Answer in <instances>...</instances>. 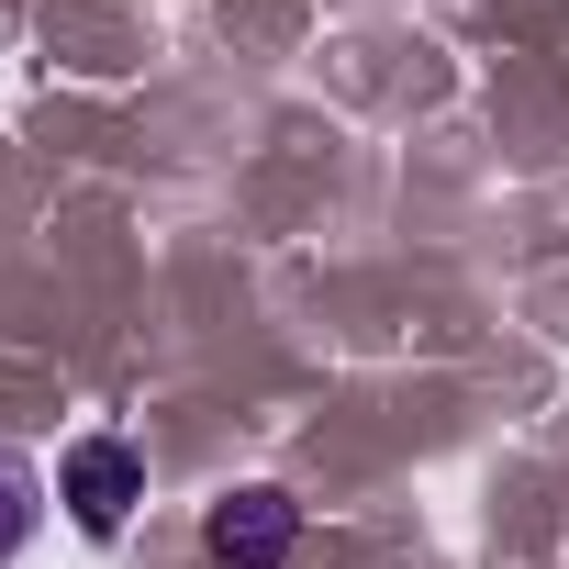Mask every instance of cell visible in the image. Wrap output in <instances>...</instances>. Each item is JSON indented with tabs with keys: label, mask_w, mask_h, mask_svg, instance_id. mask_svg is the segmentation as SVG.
Wrapping results in <instances>:
<instances>
[{
	"label": "cell",
	"mask_w": 569,
	"mask_h": 569,
	"mask_svg": "<svg viewBox=\"0 0 569 569\" xmlns=\"http://www.w3.org/2000/svg\"><path fill=\"white\" fill-rule=\"evenodd\" d=\"M57 502H68L79 536H123L134 502H146V458H134V436H79V447L57 458Z\"/></svg>",
	"instance_id": "1"
},
{
	"label": "cell",
	"mask_w": 569,
	"mask_h": 569,
	"mask_svg": "<svg viewBox=\"0 0 569 569\" xmlns=\"http://www.w3.org/2000/svg\"><path fill=\"white\" fill-rule=\"evenodd\" d=\"M291 536H302V502L279 491V480H246V491H223V502L201 513V547H212L223 569H279Z\"/></svg>",
	"instance_id": "2"
},
{
	"label": "cell",
	"mask_w": 569,
	"mask_h": 569,
	"mask_svg": "<svg viewBox=\"0 0 569 569\" xmlns=\"http://www.w3.org/2000/svg\"><path fill=\"white\" fill-rule=\"evenodd\" d=\"M34 502H46V491H34V469H23V458H0V558H23Z\"/></svg>",
	"instance_id": "3"
}]
</instances>
